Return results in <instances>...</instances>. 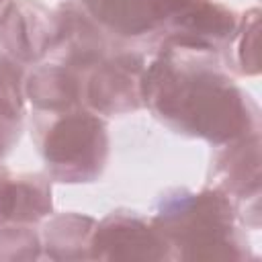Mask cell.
Returning a JSON list of instances; mask_svg holds the SVG:
<instances>
[{"mask_svg": "<svg viewBox=\"0 0 262 262\" xmlns=\"http://www.w3.org/2000/svg\"><path fill=\"white\" fill-rule=\"evenodd\" d=\"M90 258L102 260H164L170 248L154 223L131 213H111L92 231Z\"/></svg>", "mask_w": 262, "mask_h": 262, "instance_id": "6", "label": "cell"}, {"mask_svg": "<svg viewBox=\"0 0 262 262\" xmlns=\"http://www.w3.org/2000/svg\"><path fill=\"white\" fill-rule=\"evenodd\" d=\"M258 16H260L258 8H250L237 23L235 33L231 37L233 49H235V66L246 76H254L260 70V59H258L260 18Z\"/></svg>", "mask_w": 262, "mask_h": 262, "instance_id": "14", "label": "cell"}, {"mask_svg": "<svg viewBox=\"0 0 262 262\" xmlns=\"http://www.w3.org/2000/svg\"><path fill=\"white\" fill-rule=\"evenodd\" d=\"M53 41L49 53L57 59V63L84 74L100 59L108 55V41L104 31L84 12L80 2H66L55 12Z\"/></svg>", "mask_w": 262, "mask_h": 262, "instance_id": "7", "label": "cell"}, {"mask_svg": "<svg viewBox=\"0 0 262 262\" xmlns=\"http://www.w3.org/2000/svg\"><path fill=\"white\" fill-rule=\"evenodd\" d=\"M223 147L225 151L213 168V188L246 201V213H250V207L258 209L260 201V133H250Z\"/></svg>", "mask_w": 262, "mask_h": 262, "instance_id": "9", "label": "cell"}, {"mask_svg": "<svg viewBox=\"0 0 262 262\" xmlns=\"http://www.w3.org/2000/svg\"><path fill=\"white\" fill-rule=\"evenodd\" d=\"M170 248L172 258L184 260H239L248 248L235 229L233 201L217 188L199 194L176 192L162 199L151 219Z\"/></svg>", "mask_w": 262, "mask_h": 262, "instance_id": "2", "label": "cell"}, {"mask_svg": "<svg viewBox=\"0 0 262 262\" xmlns=\"http://www.w3.org/2000/svg\"><path fill=\"white\" fill-rule=\"evenodd\" d=\"M96 223L90 217L82 215H61L55 217L45 227V246L47 254L55 260L86 258L84 248L90 250V237Z\"/></svg>", "mask_w": 262, "mask_h": 262, "instance_id": "13", "label": "cell"}, {"mask_svg": "<svg viewBox=\"0 0 262 262\" xmlns=\"http://www.w3.org/2000/svg\"><path fill=\"white\" fill-rule=\"evenodd\" d=\"M39 239L37 235L23 225L2 227L0 229V258H37Z\"/></svg>", "mask_w": 262, "mask_h": 262, "instance_id": "15", "label": "cell"}, {"mask_svg": "<svg viewBox=\"0 0 262 262\" xmlns=\"http://www.w3.org/2000/svg\"><path fill=\"white\" fill-rule=\"evenodd\" d=\"M49 213L51 186L43 176H12L0 168V223H35Z\"/></svg>", "mask_w": 262, "mask_h": 262, "instance_id": "11", "label": "cell"}, {"mask_svg": "<svg viewBox=\"0 0 262 262\" xmlns=\"http://www.w3.org/2000/svg\"><path fill=\"white\" fill-rule=\"evenodd\" d=\"M55 18L35 0H10L0 12V47L20 66L41 59L53 41Z\"/></svg>", "mask_w": 262, "mask_h": 262, "instance_id": "8", "label": "cell"}, {"mask_svg": "<svg viewBox=\"0 0 262 262\" xmlns=\"http://www.w3.org/2000/svg\"><path fill=\"white\" fill-rule=\"evenodd\" d=\"M20 115H23V106H16L0 98V158L8 154L12 143L18 139Z\"/></svg>", "mask_w": 262, "mask_h": 262, "instance_id": "16", "label": "cell"}, {"mask_svg": "<svg viewBox=\"0 0 262 262\" xmlns=\"http://www.w3.org/2000/svg\"><path fill=\"white\" fill-rule=\"evenodd\" d=\"M141 100L170 129L227 145L258 131V108L215 53L160 45L143 70Z\"/></svg>", "mask_w": 262, "mask_h": 262, "instance_id": "1", "label": "cell"}, {"mask_svg": "<svg viewBox=\"0 0 262 262\" xmlns=\"http://www.w3.org/2000/svg\"><path fill=\"white\" fill-rule=\"evenodd\" d=\"M8 2H10V0H0V12H2V10H4V6H6V4H8Z\"/></svg>", "mask_w": 262, "mask_h": 262, "instance_id": "17", "label": "cell"}, {"mask_svg": "<svg viewBox=\"0 0 262 262\" xmlns=\"http://www.w3.org/2000/svg\"><path fill=\"white\" fill-rule=\"evenodd\" d=\"M237 18L217 0H162L156 37L160 45L217 53L231 45Z\"/></svg>", "mask_w": 262, "mask_h": 262, "instance_id": "4", "label": "cell"}, {"mask_svg": "<svg viewBox=\"0 0 262 262\" xmlns=\"http://www.w3.org/2000/svg\"><path fill=\"white\" fill-rule=\"evenodd\" d=\"M80 6L115 39H139L156 33L162 0H80Z\"/></svg>", "mask_w": 262, "mask_h": 262, "instance_id": "10", "label": "cell"}, {"mask_svg": "<svg viewBox=\"0 0 262 262\" xmlns=\"http://www.w3.org/2000/svg\"><path fill=\"white\" fill-rule=\"evenodd\" d=\"M25 94L39 113H61L82 106V76L61 63L37 68L25 82Z\"/></svg>", "mask_w": 262, "mask_h": 262, "instance_id": "12", "label": "cell"}, {"mask_svg": "<svg viewBox=\"0 0 262 262\" xmlns=\"http://www.w3.org/2000/svg\"><path fill=\"white\" fill-rule=\"evenodd\" d=\"M143 57L133 51H115L86 70L82 78V104L96 115L137 111L141 100Z\"/></svg>", "mask_w": 262, "mask_h": 262, "instance_id": "5", "label": "cell"}, {"mask_svg": "<svg viewBox=\"0 0 262 262\" xmlns=\"http://www.w3.org/2000/svg\"><path fill=\"white\" fill-rule=\"evenodd\" d=\"M37 121V143L49 174L61 182H92L100 176L108 135L104 121L90 108L43 113Z\"/></svg>", "mask_w": 262, "mask_h": 262, "instance_id": "3", "label": "cell"}]
</instances>
